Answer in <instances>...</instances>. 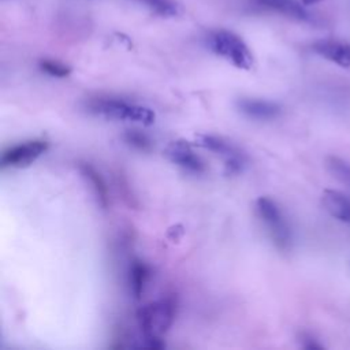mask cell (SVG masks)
Listing matches in <instances>:
<instances>
[{"instance_id": "1", "label": "cell", "mask_w": 350, "mask_h": 350, "mask_svg": "<svg viewBox=\"0 0 350 350\" xmlns=\"http://www.w3.org/2000/svg\"><path fill=\"white\" fill-rule=\"evenodd\" d=\"M176 314V301L171 297L149 302L141 306L137 312L138 325L145 336V346L152 349H161V335L172 325Z\"/></svg>"}, {"instance_id": "2", "label": "cell", "mask_w": 350, "mask_h": 350, "mask_svg": "<svg viewBox=\"0 0 350 350\" xmlns=\"http://www.w3.org/2000/svg\"><path fill=\"white\" fill-rule=\"evenodd\" d=\"M89 109L93 113L108 118V119L134 122L145 126H149L154 122V112L150 108L135 104V103H130L122 98H113V97L94 98L89 103Z\"/></svg>"}, {"instance_id": "3", "label": "cell", "mask_w": 350, "mask_h": 350, "mask_svg": "<svg viewBox=\"0 0 350 350\" xmlns=\"http://www.w3.org/2000/svg\"><path fill=\"white\" fill-rule=\"evenodd\" d=\"M208 46L213 53L226 59L237 68L250 70L253 66V55L245 41L230 30H215L208 36Z\"/></svg>"}, {"instance_id": "4", "label": "cell", "mask_w": 350, "mask_h": 350, "mask_svg": "<svg viewBox=\"0 0 350 350\" xmlns=\"http://www.w3.org/2000/svg\"><path fill=\"white\" fill-rule=\"evenodd\" d=\"M256 211L275 246L282 252H287L291 247L293 235L279 205L272 198L264 196L256 200Z\"/></svg>"}, {"instance_id": "5", "label": "cell", "mask_w": 350, "mask_h": 350, "mask_svg": "<svg viewBox=\"0 0 350 350\" xmlns=\"http://www.w3.org/2000/svg\"><path fill=\"white\" fill-rule=\"evenodd\" d=\"M196 145L219 154L224 160V172L227 175L242 172L246 164V156L234 144L224 139L223 137L198 134L196 135Z\"/></svg>"}, {"instance_id": "6", "label": "cell", "mask_w": 350, "mask_h": 350, "mask_svg": "<svg viewBox=\"0 0 350 350\" xmlns=\"http://www.w3.org/2000/svg\"><path fill=\"white\" fill-rule=\"evenodd\" d=\"M48 149L45 139H30L22 144L14 145L3 152L1 164L3 167L22 168L30 165Z\"/></svg>"}, {"instance_id": "7", "label": "cell", "mask_w": 350, "mask_h": 350, "mask_svg": "<svg viewBox=\"0 0 350 350\" xmlns=\"http://www.w3.org/2000/svg\"><path fill=\"white\" fill-rule=\"evenodd\" d=\"M164 156L171 163L179 165L189 172L201 174L205 171V163L201 160L200 156L194 153L191 145L185 139H176L170 142L164 149Z\"/></svg>"}, {"instance_id": "8", "label": "cell", "mask_w": 350, "mask_h": 350, "mask_svg": "<svg viewBox=\"0 0 350 350\" xmlns=\"http://www.w3.org/2000/svg\"><path fill=\"white\" fill-rule=\"evenodd\" d=\"M312 49L324 59L340 67H350V45L338 40H319L312 44Z\"/></svg>"}, {"instance_id": "9", "label": "cell", "mask_w": 350, "mask_h": 350, "mask_svg": "<svg viewBox=\"0 0 350 350\" xmlns=\"http://www.w3.org/2000/svg\"><path fill=\"white\" fill-rule=\"evenodd\" d=\"M238 109L247 118L257 120H269L275 119L280 113V107L276 103L267 100H254V98H241L237 103Z\"/></svg>"}, {"instance_id": "10", "label": "cell", "mask_w": 350, "mask_h": 350, "mask_svg": "<svg viewBox=\"0 0 350 350\" xmlns=\"http://www.w3.org/2000/svg\"><path fill=\"white\" fill-rule=\"evenodd\" d=\"M253 3L264 10L273 11L294 21H310V15L308 14V11L295 0H253Z\"/></svg>"}, {"instance_id": "11", "label": "cell", "mask_w": 350, "mask_h": 350, "mask_svg": "<svg viewBox=\"0 0 350 350\" xmlns=\"http://www.w3.org/2000/svg\"><path fill=\"white\" fill-rule=\"evenodd\" d=\"M323 208L335 219L350 224V198L338 190L327 189L321 194Z\"/></svg>"}, {"instance_id": "12", "label": "cell", "mask_w": 350, "mask_h": 350, "mask_svg": "<svg viewBox=\"0 0 350 350\" xmlns=\"http://www.w3.org/2000/svg\"><path fill=\"white\" fill-rule=\"evenodd\" d=\"M79 171L86 182L90 185L94 197L101 208L108 206V187L100 172L89 163H79Z\"/></svg>"}, {"instance_id": "13", "label": "cell", "mask_w": 350, "mask_h": 350, "mask_svg": "<svg viewBox=\"0 0 350 350\" xmlns=\"http://www.w3.org/2000/svg\"><path fill=\"white\" fill-rule=\"evenodd\" d=\"M149 275H150V269L145 262H142L139 260H134L131 262L130 275H129L130 276V288H131L133 295L137 299L141 298V295L145 290V286L148 283Z\"/></svg>"}, {"instance_id": "14", "label": "cell", "mask_w": 350, "mask_h": 350, "mask_svg": "<svg viewBox=\"0 0 350 350\" xmlns=\"http://www.w3.org/2000/svg\"><path fill=\"white\" fill-rule=\"evenodd\" d=\"M325 167L335 179L350 189V163L336 156H328L325 159Z\"/></svg>"}, {"instance_id": "15", "label": "cell", "mask_w": 350, "mask_h": 350, "mask_svg": "<svg viewBox=\"0 0 350 350\" xmlns=\"http://www.w3.org/2000/svg\"><path fill=\"white\" fill-rule=\"evenodd\" d=\"M138 1L145 4V7H148L153 14L163 18L176 16L179 14V5L172 0H138Z\"/></svg>"}, {"instance_id": "16", "label": "cell", "mask_w": 350, "mask_h": 350, "mask_svg": "<svg viewBox=\"0 0 350 350\" xmlns=\"http://www.w3.org/2000/svg\"><path fill=\"white\" fill-rule=\"evenodd\" d=\"M40 68L48 74V75H52V77H56V78H64L67 77L70 72H71V68L59 62V60H53V59H42L40 60Z\"/></svg>"}, {"instance_id": "17", "label": "cell", "mask_w": 350, "mask_h": 350, "mask_svg": "<svg viewBox=\"0 0 350 350\" xmlns=\"http://www.w3.org/2000/svg\"><path fill=\"white\" fill-rule=\"evenodd\" d=\"M124 139L127 144H130L131 146H134L139 150H148L150 148V139L145 134L135 131V130L127 131L124 134Z\"/></svg>"}, {"instance_id": "18", "label": "cell", "mask_w": 350, "mask_h": 350, "mask_svg": "<svg viewBox=\"0 0 350 350\" xmlns=\"http://www.w3.org/2000/svg\"><path fill=\"white\" fill-rule=\"evenodd\" d=\"M301 345L304 349H323V346L309 334H301Z\"/></svg>"}, {"instance_id": "19", "label": "cell", "mask_w": 350, "mask_h": 350, "mask_svg": "<svg viewBox=\"0 0 350 350\" xmlns=\"http://www.w3.org/2000/svg\"><path fill=\"white\" fill-rule=\"evenodd\" d=\"M301 1H302L304 5H312V4H316V3H319L321 0H301Z\"/></svg>"}]
</instances>
